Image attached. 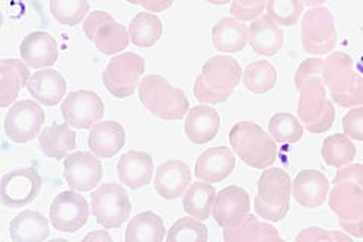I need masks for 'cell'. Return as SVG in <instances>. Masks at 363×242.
I'll return each instance as SVG.
<instances>
[{"instance_id": "obj_24", "label": "cell", "mask_w": 363, "mask_h": 242, "mask_svg": "<svg viewBox=\"0 0 363 242\" xmlns=\"http://www.w3.org/2000/svg\"><path fill=\"white\" fill-rule=\"evenodd\" d=\"M221 126L220 114L209 105H199L188 111L185 120V133L192 144H206L217 136Z\"/></svg>"}, {"instance_id": "obj_33", "label": "cell", "mask_w": 363, "mask_h": 242, "mask_svg": "<svg viewBox=\"0 0 363 242\" xmlns=\"http://www.w3.org/2000/svg\"><path fill=\"white\" fill-rule=\"evenodd\" d=\"M215 195H217V191L212 187V183L203 180L194 182L184 194L185 212L200 221L208 220L212 214Z\"/></svg>"}, {"instance_id": "obj_36", "label": "cell", "mask_w": 363, "mask_h": 242, "mask_svg": "<svg viewBox=\"0 0 363 242\" xmlns=\"http://www.w3.org/2000/svg\"><path fill=\"white\" fill-rule=\"evenodd\" d=\"M244 87L253 94H265L276 88L277 72L271 62L260 60L248 64L242 73Z\"/></svg>"}, {"instance_id": "obj_31", "label": "cell", "mask_w": 363, "mask_h": 242, "mask_svg": "<svg viewBox=\"0 0 363 242\" xmlns=\"http://www.w3.org/2000/svg\"><path fill=\"white\" fill-rule=\"evenodd\" d=\"M165 236V226L157 214L147 211L135 215L128 224L126 242H161Z\"/></svg>"}, {"instance_id": "obj_32", "label": "cell", "mask_w": 363, "mask_h": 242, "mask_svg": "<svg viewBox=\"0 0 363 242\" xmlns=\"http://www.w3.org/2000/svg\"><path fill=\"white\" fill-rule=\"evenodd\" d=\"M224 239L227 242L240 241H281L283 238L277 230L268 224L257 220V216L248 214L244 220L230 229H224Z\"/></svg>"}, {"instance_id": "obj_29", "label": "cell", "mask_w": 363, "mask_h": 242, "mask_svg": "<svg viewBox=\"0 0 363 242\" xmlns=\"http://www.w3.org/2000/svg\"><path fill=\"white\" fill-rule=\"evenodd\" d=\"M9 236L14 242H43L50 236L48 218L37 211H23L11 221Z\"/></svg>"}, {"instance_id": "obj_35", "label": "cell", "mask_w": 363, "mask_h": 242, "mask_svg": "<svg viewBox=\"0 0 363 242\" xmlns=\"http://www.w3.org/2000/svg\"><path fill=\"white\" fill-rule=\"evenodd\" d=\"M321 155L325 165L339 170L353 163L356 158V145L345 133H336L325 138Z\"/></svg>"}, {"instance_id": "obj_43", "label": "cell", "mask_w": 363, "mask_h": 242, "mask_svg": "<svg viewBox=\"0 0 363 242\" xmlns=\"http://www.w3.org/2000/svg\"><path fill=\"white\" fill-rule=\"evenodd\" d=\"M351 236L339 233V232H327V230L321 227H308L304 229L303 232L297 236L298 242L303 241H311V242H318V241H350Z\"/></svg>"}, {"instance_id": "obj_2", "label": "cell", "mask_w": 363, "mask_h": 242, "mask_svg": "<svg viewBox=\"0 0 363 242\" xmlns=\"http://www.w3.org/2000/svg\"><path fill=\"white\" fill-rule=\"evenodd\" d=\"M241 79L242 68L232 56H212L196 79L194 96L204 105H220L232 97Z\"/></svg>"}, {"instance_id": "obj_16", "label": "cell", "mask_w": 363, "mask_h": 242, "mask_svg": "<svg viewBox=\"0 0 363 242\" xmlns=\"http://www.w3.org/2000/svg\"><path fill=\"white\" fill-rule=\"evenodd\" d=\"M104 177V165L93 152L68 153L64 159V179L70 189L86 192L97 188Z\"/></svg>"}, {"instance_id": "obj_28", "label": "cell", "mask_w": 363, "mask_h": 242, "mask_svg": "<svg viewBox=\"0 0 363 242\" xmlns=\"http://www.w3.org/2000/svg\"><path fill=\"white\" fill-rule=\"evenodd\" d=\"M38 144L45 156L61 160L76 148V132L70 124L55 123L38 135Z\"/></svg>"}, {"instance_id": "obj_5", "label": "cell", "mask_w": 363, "mask_h": 242, "mask_svg": "<svg viewBox=\"0 0 363 242\" xmlns=\"http://www.w3.org/2000/svg\"><path fill=\"white\" fill-rule=\"evenodd\" d=\"M229 141L236 156L248 167L265 170L276 163V140L253 121L236 123L229 133Z\"/></svg>"}, {"instance_id": "obj_10", "label": "cell", "mask_w": 363, "mask_h": 242, "mask_svg": "<svg viewBox=\"0 0 363 242\" xmlns=\"http://www.w3.org/2000/svg\"><path fill=\"white\" fill-rule=\"evenodd\" d=\"M145 62L140 55L126 52L113 56L104 72V85L117 99L130 97L141 82Z\"/></svg>"}, {"instance_id": "obj_11", "label": "cell", "mask_w": 363, "mask_h": 242, "mask_svg": "<svg viewBox=\"0 0 363 242\" xmlns=\"http://www.w3.org/2000/svg\"><path fill=\"white\" fill-rule=\"evenodd\" d=\"M84 33L104 55H116L129 45V31L105 11L89 13L84 21Z\"/></svg>"}, {"instance_id": "obj_14", "label": "cell", "mask_w": 363, "mask_h": 242, "mask_svg": "<svg viewBox=\"0 0 363 242\" xmlns=\"http://www.w3.org/2000/svg\"><path fill=\"white\" fill-rule=\"evenodd\" d=\"M43 179L35 168H17L6 172L0 185L2 203L11 209L28 206L38 197Z\"/></svg>"}, {"instance_id": "obj_30", "label": "cell", "mask_w": 363, "mask_h": 242, "mask_svg": "<svg viewBox=\"0 0 363 242\" xmlns=\"http://www.w3.org/2000/svg\"><path fill=\"white\" fill-rule=\"evenodd\" d=\"M212 43L218 52H241L248 43V28L241 20L224 17L212 28Z\"/></svg>"}, {"instance_id": "obj_19", "label": "cell", "mask_w": 363, "mask_h": 242, "mask_svg": "<svg viewBox=\"0 0 363 242\" xmlns=\"http://www.w3.org/2000/svg\"><path fill=\"white\" fill-rule=\"evenodd\" d=\"M58 43L49 32H30L20 43V56L30 68H50L58 61Z\"/></svg>"}, {"instance_id": "obj_20", "label": "cell", "mask_w": 363, "mask_h": 242, "mask_svg": "<svg viewBox=\"0 0 363 242\" xmlns=\"http://www.w3.org/2000/svg\"><path fill=\"white\" fill-rule=\"evenodd\" d=\"M292 194L306 209H316L330 194V180L316 170H303L292 182Z\"/></svg>"}, {"instance_id": "obj_34", "label": "cell", "mask_w": 363, "mask_h": 242, "mask_svg": "<svg viewBox=\"0 0 363 242\" xmlns=\"http://www.w3.org/2000/svg\"><path fill=\"white\" fill-rule=\"evenodd\" d=\"M164 32L162 21L152 13H140L129 25L130 41L141 49L153 48L161 40Z\"/></svg>"}, {"instance_id": "obj_45", "label": "cell", "mask_w": 363, "mask_h": 242, "mask_svg": "<svg viewBox=\"0 0 363 242\" xmlns=\"http://www.w3.org/2000/svg\"><path fill=\"white\" fill-rule=\"evenodd\" d=\"M130 5L143 6L149 13H164L168 8H172L174 0H126Z\"/></svg>"}, {"instance_id": "obj_12", "label": "cell", "mask_w": 363, "mask_h": 242, "mask_svg": "<svg viewBox=\"0 0 363 242\" xmlns=\"http://www.w3.org/2000/svg\"><path fill=\"white\" fill-rule=\"evenodd\" d=\"M44 119V109L37 100H20L11 105L6 114L5 133L13 143H29L41 133Z\"/></svg>"}, {"instance_id": "obj_41", "label": "cell", "mask_w": 363, "mask_h": 242, "mask_svg": "<svg viewBox=\"0 0 363 242\" xmlns=\"http://www.w3.org/2000/svg\"><path fill=\"white\" fill-rule=\"evenodd\" d=\"M268 0H232L230 14L241 21H253L262 16Z\"/></svg>"}, {"instance_id": "obj_42", "label": "cell", "mask_w": 363, "mask_h": 242, "mask_svg": "<svg viewBox=\"0 0 363 242\" xmlns=\"http://www.w3.org/2000/svg\"><path fill=\"white\" fill-rule=\"evenodd\" d=\"M344 133L351 140L363 141V106L351 108L342 119Z\"/></svg>"}, {"instance_id": "obj_13", "label": "cell", "mask_w": 363, "mask_h": 242, "mask_svg": "<svg viewBox=\"0 0 363 242\" xmlns=\"http://www.w3.org/2000/svg\"><path fill=\"white\" fill-rule=\"evenodd\" d=\"M61 112L67 124H70L73 129L84 131L93 128L104 119L105 105L94 91L79 89L64 99Z\"/></svg>"}, {"instance_id": "obj_8", "label": "cell", "mask_w": 363, "mask_h": 242, "mask_svg": "<svg viewBox=\"0 0 363 242\" xmlns=\"http://www.w3.org/2000/svg\"><path fill=\"white\" fill-rule=\"evenodd\" d=\"M91 212L106 230L118 229L130 218L132 204L128 191L118 183H105L91 194Z\"/></svg>"}, {"instance_id": "obj_40", "label": "cell", "mask_w": 363, "mask_h": 242, "mask_svg": "<svg viewBox=\"0 0 363 242\" xmlns=\"http://www.w3.org/2000/svg\"><path fill=\"white\" fill-rule=\"evenodd\" d=\"M267 16L279 26H294L303 16L301 0H268Z\"/></svg>"}, {"instance_id": "obj_4", "label": "cell", "mask_w": 363, "mask_h": 242, "mask_svg": "<svg viewBox=\"0 0 363 242\" xmlns=\"http://www.w3.org/2000/svg\"><path fill=\"white\" fill-rule=\"evenodd\" d=\"M141 105L155 117L165 121L182 120L189 111L186 94L161 75H149L138 85Z\"/></svg>"}, {"instance_id": "obj_47", "label": "cell", "mask_w": 363, "mask_h": 242, "mask_svg": "<svg viewBox=\"0 0 363 242\" xmlns=\"http://www.w3.org/2000/svg\"><path fill=\"white\" fill-rule=\"evenodd\" d=\"M327 0H301L303 5H308L311 8H315V6H320L323 4H325Z\"/></svg>"}, {"instance_id": "obj_27", "label": "cell", "mask_w": 363, "mask_h": 242, "mask_svg": "<svg viewBox=\"0 0 363 242\" xmlns=\"http://www.w3.org/2000/svg\"><path fill=\"white\" fill-rule=\"evenodd\" d=\"M30 79L29 65L20 60L0 61V106L8 108L17 100L23 87Z\"/></svg>"}, {"instance_id": "obj_25", "label": "cell", "mask_w": 363, "mask_h": 242, "mask_svg": "<svg viewBox=\"0 0 363 242\" xmlns=\"http://www.w3.org/2000/svg\"><path fill=\"white\" fill-rule=\"evenodd\" d=\"M28 91L41 105L56 106L65 97L67 82L60 72L45 68V70L37 72L30 76Z\"/></svg>"}, {"instance_id": "obj_6", "label": "cell", "mask_w": 363, "mask_h": 242, "mask_svg": "<svg viewBox=\"0 0 363 242\" xmlns=\"http://www.w3.org/2000/svg\"><path fill=\"white\" fill-rule=\"evenodd\" d=\"M292 182L281 168H265L257 182L255 211L265 221H281L289 212Z\"/></svg>"}, {"instance_id": "obj_37", "label": "cell", "mask_w": 363, "mask_h": 242, "mask_svg": "<svg viewBox=\"0 0 363 242\" xmlns=\"http://www.w3.org/2000/svg\"><path fill=\"white\" fill-rule=\"evenodd\" d=\"M268 132L274 138L276 143L281 144L298 143L304 135L303 124L295 115L288 112H277L272 115L268 124Z\"/></svg>"}, {"instance_id": "obj_23", "label": "cell", "mask_w": 363, "mask_h": 242, "mask_svg": "<svg viewBox=\"0 0 363 242\" xmlns=\"http://www.w3.org/2000/svg\"><path fill=\"white\" fill-rule=\"evenodd\" d=\"M126 143V131L117 121H99L91 128L88 147L100 159L113 158Z\"/></svg>"}, {"instance_id": "obj_1", "label": "cell", "mask_w": 363, "mask_h": 242, "mask_svg": "<svg viewBox=\"0 0 363 242\" xmlns=\"http://www.w3.org/2000/svg\"><path fill=\"white\" fill-rule=\"evenodd\" d=\"M320 57L303 61L295 72V88L298 91V119L311 133H324L333 126L335 108L327 99Z\"/></svg>"}, {"instance_id": "obj_3", "label": "cell", "mask_w": 363, "mask_h": 242, "mask_svg": "<svg viewBox=\"0 0 363 242\" xmlns=\"http://www.w3.org/2000/svg\"><path fill=\"white\" fill-rule=\"evenodd\" d=\"M323 79L336 105L350 109L363 105V76L356 70L350 55L335 52L327 56Z\"/></svg>"}, {"instance_id": "obj_7", "label": "cell", "mask_w": 363, "mask_h": 242, "mask_svg": "<svg viewBox=\"0 0 363 242\" xmlns=\"http://www.w3.org/2000/svg\"><path fill=\"white\" fill-rule=\"evenodd\" d=\"M328 204L350 236L363 238V185L353 180L336 182Z\"/></svg>"}, {"instance_id": "obj_21", "label": "cell", "mask_w": 363, "mask_h": 242, "mask_svg": "<svg viewBox=\"0 0 363 242\" xmlns=\"http://www.w3.org/2000/svg\"><path fill=\"white\" fill-rule=\"evenodd\" d=\"M235 164V153L229 147H212L197 158L194 175L208 183L223 182L232 175Z\"/></svg>"}, {"instance_id": "obj_46", "label": "cell", "mask_w": 363, "mask_h": 242, "mask_svg": "<svg viewBox=\"0 0 363 242\" xmlns=\"http://www.w3.org/2000/svg\"><path fill=\"white\" fill-rule=\"evenodd\" d=\"M84 241H105V242H111L112 241V238H111V235L108 233V232H105V230H100V232H91L89 235H86L85 238H84Z\"/></svg>"}, {"instance_id": "obj_26", "label": "cell", "mask_w": 363, "mask_h": 242, "mask_svg": "<svg viewBox=\"0 0 363 242\" xmlns=\"http://www.w3.org/2000/svg\"><path fill=\"white\" fill-rule=\"evenodd\" d=\"M283 41L285 33L268 16L253 20L248 28V43L260 56L277 55L283 48Z\"/></svg>"}, {"instance_id": "obj_38", "label": "cell", "mask_w": 363, "mask_h": 242, "mask_svg": "<svg viewBox=\"0 0 363 242\" xmlns=\"http://www.w3.org/2000/svg\"><path fill=\"white\" fill-rule=\"evenodd\" d=\"M208 238V227L194 216L180 218L167 233L168 242H204Z\"/></svg>"}, {"instance_id": "obj_17", "label": "cell", "mask_w": 363, "mask_h": 242, "mask_svg": "<svg viewBox=\"0 0 363 242\" xmlns=\"http://www.w3.org/2000/svg\"><path fill=\"white\" fill-rule=\"evenodd\" d=\"M250 214L248 192L240 187H227L215 195L212 216L223 229L240 224Z\"/></svg>"}, {"instance_id": "obj_44", "label": "cell", "mask_w": 363, "mask_h": 242, "mask_svg": "<svg viewBox=\"0 0 363 242\" xmlns=\"http://www.w3.org/2000/svg\"><path fill=\"white\" fill-rule=\"evenodd\" d=\"M340 180H353L363 185V165L362 164H350L347 167L339 168L336 176L333 179V183Z\"/></svg>"}, {"instance_id": "obj_15", "label": "cell", "mask_w": 363, "mask_h": 242, "mask_svg": "<svg viewBox=\"0 0 363 242\" xmlns=\"http://www.w3.org/2000/svg\"><path fill=\"white\" fill-rule=\"evenodd\" d=\"M49 216L56 230L74 233L88 223L89 206L84 195L77 194V191H62L52 202Z\"/></svg>"}, {"instance_id": "obj_18", "label": "cell", "mask_w": 363, "mask_h": 242, "mask_svg": "<svg viewBox=\"0 0 363 242\" xmlns=\"http://www.w3.org/2000/svg\"><path fill=\"white\" fill-rule=\"evenodd\" d=\"M192 172L188 164L179 159L165 160L156 170L155 191L164 200H177L189 187Z\"/></svg>"}, {"instance_id": "obj_22", "label": "cell", "mask_w": 363, "mask_h": 242, "mask_svg": "<svg viewBox=\"0 0 363 242\" xmlns=\"http://www.w3.org/2000/svg\"><path fill=\"white\" fill-rule=\"evenodd\" d=\"M153 158L140 150L124 153L117 164V175L121 183L130 189H140L149 185L153 177Z\"/></svg>"}, {"instance_id": "obj_9", "label": "cell", "mask_w": 363, "mask_h": 242, "mask_svg": "<svg viewBox=\"0 0 363 242\" xmlns=\"http://www.w3.org/2000/svg\"><path fill=\"white\" fill-rule=\"evenodd\" d=\"M337 41L333 14L327 8L315 6L303 14L301 44L306 53L323 56L330 53Z\"/></svg>"}, {"instance_id": "obj_48", "label": "cell", "mask_w": 363, "mask_h": 242, "mask_svg": "<svg viewBox=\"0 0 363 242\" xmlns=\"http://www.w3.org/2000/svg\"><path fill=\"white\" fill-rule=\"evenodd\" d=\"M206 2H209L212 5H227V4H230L232 0H206Z\"/></svg>"}, {"instance_id": "obj_39", "label": "cell", "mask_w": 363, "mask_h": 242, "mask_svg": "<svg viewBox=\"0 0 363 242\" xmlns=\"http://www.w3.org/2000/svg\"><path fill=\"white\" fill-rule=\"evenodd\" d=\"M50 13L64 26H76L89 13L88 0H50Z\"/></svg>"}]
</instances>
